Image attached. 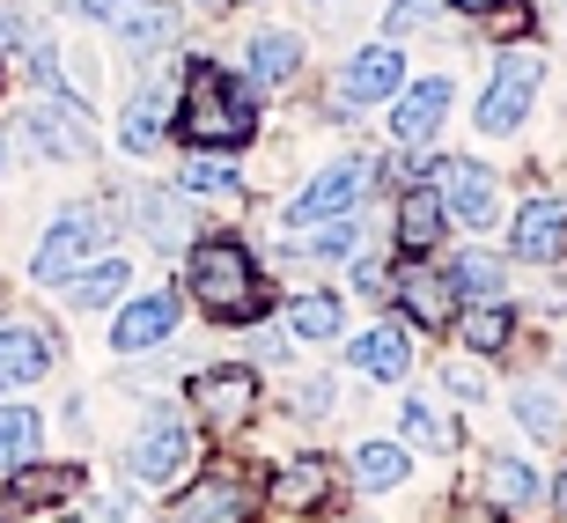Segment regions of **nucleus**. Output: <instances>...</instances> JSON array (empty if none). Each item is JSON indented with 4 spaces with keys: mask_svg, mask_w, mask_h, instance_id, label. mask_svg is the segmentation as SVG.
<instances>
[{
    "mask_svg": "<svg viewBox=\"0 0 567 523\" xmlns=\"http://www.w3.org/2000/svg\"><path fill=\"white\" fill-rule=\"evenodd\" d=\"M258 96L236 66L221 60H185V74H177V104H169V133L185 147H207V155H236V147L258 141Z\"/></svg>",
    "mask_w": 567,
    "mask_h": 523,
    "instance_id": "nucleus-1",
    "label": "nucleus"
},
{
    "mask_svg": "<svg viewBox=\"0 0 567 523\" xmlns=\"http://www.w3.org/2000/svg\"><path fill=\"white\" fill-rule=\"evenodd\" d=\"M185 295L214 325H266L274 310V280L236 229H199L185 244Z\"/></svg>",
    "mask_w": 567,
    "mask_h": 523,
    "instance_id": "nucleus-2",
    "label": "nucleus"
},
{
    "mask_svg": "<svg viewBox=\"0 0 567 523\" xmlns=\"http://www.w3.org/2000/svg\"><path fill=\"white\" fill-rule=\"evenodd\" d=\"M538 89H546V52H538V44H502V52H494V82H486L480 104H472V126H480L486 141L524 133Z\"/></svg>",
    "mask_w": 567,
    "mask_h": 523,
    "instance_id": "nucleus-3",
    "label": "nucleus"
},
{
    "mask_svg": "<svg viewBox=\"0 0 567 523\" xmlns=\"http://www.w3.org/2000/svg\"><path fill=\"white\" fill-rule=\"evenodd\" d=\"M104 236H118L104 207H89V199L82 207H60L52 229L38 236V252H30V280H38V288H66L89 258H104Z\"/></svg>",
    "mask_w": 567,
    "mask_h": 523,
    "instance_id": "nucleus-4",
    "label": "nucleus"
},
{
    "mask_svg": "<svg viewBox=\"0 0 567 523\" xmlns=\"http://www.w3.org/2000/svg\"><path fill=\"white\" fill-rule=\"evenodd\" d=\"M192 458H199V435H192V413H177V406H147V420H141V435H133V450H126V472H133V486H177L192 472Z\"/></svg>",
    "mask_w": 567,
    "mask_h": 523,
    "instance_id": "nucleus-5",
    "label": "nucleus"
},
{
    "mask_svg": "<svg viewBox=\"0 0 567 523\" xmlns=\"http://www.w3.org/2000/svg\"><path fill=\"white\" fill-rule=\"evenodd\" d=\"M185 398H192V413H199L207 435H236V428L258 420V369L251 361H214V369H199L185 383Z\"/></svg>",
    "mask_w": 567,
    "mask_h": 523,
    "instance_id": "nucleus-6",
    "label": "nucleus"
},
{
    "mask_svg": "<svg viewBox=\"0 0 567 523\" xmlns=\"http://www.w3.org/2000/svg\"><path fill=\"white\" fill-rule=\"evenodd\" d=\"M369 185H377V163H369V155L324 163V170H310V185H302L288 207H280V222H288V229H310V222H339V214H354V207H361V192H369Z\"/></svg>",
    "mask_w": 567,
    "mask_h": 523,
    "instance_id": "nucleus-7",
    "label": "nucleus"
},
{
    "mask_svg": "<svg viewBox=\"0 0 567 523\" xmlns=\"http://www.w3.org/2000/svg\"><path fill=\"white\" fill-rule=\"evenodd\" d=\"M413 82L405 74V52L391 38H377V44H361L354 60L339 66V82H332V111L339 119H361V111H377V104H391L399 89Z\"/></svg>",
    "mask_w": 567,
    "mask_h": 523,
    "instance_id": "nucleus-8",
    "label": "nucleus"
},
{
    "mask_svg": "<svg viewBox=\"0 0 567 523\" xmlns=\"http://www.w3.org/2000/svg\"><path fill=\"white\" fill-rule=\"evenodd\" d=\"M22 141L52 155V163H89L96 141H89V104L82 96H60V89H38L30 104H22Z\"/></svg>",
    "mask_w": 567,
    "mask_h": 523,
    "instance_id": "nucleus-9",
    "label": "nucleus"
},
{
    "mask_svg": "<svg viewBox=\"0 0 567 523\" xmlns=\"http://www.w3.org/2000/svg\"><path fill=\"white\" fill-rule=\"evenodd\" d=\"M435 199H442V214L472 236H486L502 222V185H494V170L472 163V155H435Z\"/></svg>",
    "mask_w": 567,
    "mask_h": 523,
    "instance_id": "nucleus-10",
    "label": "nucleus"
},
{
    "mask_svg": "<svg viewBox=\"0 0 567 523\" xmlns=\"http://www.w3.org/2000/svg\"><path fill=\"white\" fill-rule=\"evenodd\" d=\"M258 509V480L244 464H207L199 480L169 502V523H251Z\"/></svg>",
    "mask_w": 567,
    "mask_h": 523,
    "instance_id": "nucleus-11",
    "label": "nucleus"
},
{
    "mask_svg": "<svg viewBox=\"0 0 567 523\" xmlns=\"http://www.w3.org/2000/svg\"><path fill=\"white\" fill-rule=\"evenodd\" d=\"M177 317H185V288H147V295H126L118 310H111V355H155L169 332H177Z\"/></svg>",
    "mask_w": 567,
    "mask_h": 523,
    "instance_id": "nucleus-12",
    "label": "nucleus"
},
{
    "mask_svg": "<svg viewBox=\"0 0 567 523\" xmlns=\"http://www.w3.org/2000/svg\"><path fill=\"white\" fill-rule=\"evenodd\" d=\"M450 104H457V74H421V82H405L399 96L383 104L391 111V141L399 147H435Z\"/></svg>",
    "mask_w": 567,
    "mask_h": 523,
    "instance_id": "nucleus-13",
    "label": "nucleus"
},
{
    "mask_svg": "<svg viewBox=\"0 0 567 523\" xmlns=\"http://www.w3.org/2000/svg\"><path fill=\"white\" fill-rule=\"evenodd\" d=\"M133 229H141L155 252L185 258V244L199 236V199H185V192L163 185V177H147V185L133 192Z\"/></svg>",
    "mask_w": 567,
    "mask_h": 523,
    "instance_id": "nucleus-14",
    "label": "nucleus"
},
{
    "mask_svg": "<svg viewBox=\"0 0 567 523\" xmlns=\"http://www.w3.org/2000/svg\"><path fill=\"white\" fill-rule=\"evenodd\" d=\"M52 369H60V339H52V325H38V317L0 325V391H30V383H44Z\"/></svg>",
    "mask_w": 567,
    "mask_h": 523,
    "instance_id": "nucleus-15",
    "label": "nucleus"
},
{
    "mask_svg": "<svg viewBox=\"0 0 567 523\" xmlns=\"http://www.w3.org/2000/svg\"><path fill=\"white\" fill-rule=\"evenodd\" d=\"M302 60H310L302 30H280V22H266V30H251V38H244V82H251L258 96L295 89V82H302Z\"/></svg>",
    "mask_w": 567,
    "mask_h": 523,
    "instance_id": "nucleus-16",
    "label": "nucleus"
},
{
    "mask_svg": "<svg viewBox=\"0 0 567 523\" xmlns=\"http://www.w3.org/2000/svg\"><path fill=\"white\" fill-rule=\"evenodd\" d=\"M508 252L524 258V266H553L567 258V199L560 192H530L516 222H508Z\"/></svg>",
    "mask_w": 567,
    "mask_h": 523,
    "instance_id": "nucleus-17",
    "label": "nucleus"
},
{
    "mask_svg": "<svg viewBox=\"0 0 567 523\" xmlns=\"http://www.w3.org/2000/svg\"><path fill=\"white\" fill-rule=\"evenodd\" d=\"M111 30H118V44L133 60H163L169 44L185 38V0H118Z\"/></svg>",
    "mask_w": 567,
    "mask_h": 523,
    "instance_id": "nucleus-18",
    "label": "nucleus"
},
{
    "mask_svg": "<svg viewBox=\"0 0 567 523\" xmlns=\"http://www.w3.org/2000/svg\"><path fill=\"white\" fill-rule=\"evenodd\" d=\"M391 295H399L405 325H421V332H442V325L457 317V288H450V273L427 266V258H405V273H391Z\"/></svg>",
    "mask_w": 567,
    "mask_h": 523,
    "instance_id": "nucleus-19",
    "label": "nucleus"
},
{
    "mask_svg": "<svg viewBox=\"0 0 567 523\" xmlns=\"http://www.w3.org/2000/svg\"><path fill=\"white\" fill-rule=\"evenodd\" d=\"M347 361H354V377H369V383H405L413 377V332H405L399 317H377L369 332L347 339Z\"/></svg>",
    "mask_w": 567,
    "mask_h": 523,
    "instance_id": "nucleus-20",
    "label": "nucleus"
},
{
    "mask_svg": "<svg viewBox=\"0 0 567 523\" xmlns=\"http://www.w3.org/2000/svg\"><path fill=\"white\" fill-rule=\"evenodd\" d=\"M391 236H399V252L405 258H427L450 236V214H442L435 185H405L399 192V214H391Z\"/></svg>",
    "mask_w": 567,
    "mask_h": 523,
    "instance_id": "nucleus-21",
    "label": "nucleus"
},
{
    "mask_svg": "<svg viewBox=\"0 0 567 523\" xmlns=\"http://www.w3.org/2000/svg\"><path fill=\"white\" fill-rule=\"evenodd\" d=\"M177 192H185V199H221V207H244V199H251L244 170H236L229 155H207V147H192V155H185V170H177Z\"/></svg>",
    "mask_w": 567,
    "mask_h": 523,
    "instance_id": "nucleus-22",
    "label": "nucleus"
},
{
    "mask_svg": "<svg viewBox=\"0 0 567 523\" xmlns=\"http://www.w3.org/2000/svg\"><path fill=\"white\" fill-rule=\"evenodd\" d=\"M133 295V258H89L74 280H66V310H118Z\"/></svg>",
    "mask_w": 567,
    "mask_h": 523,
    "instance_id": "nucleus-23",
    "label": "nucleus"
},
{
    "mask_svg": "<svg viewBox=\"0 0 567 523\" xmlns=\"http://www.w3.org/2000/svg\"><path fill=\"white\" fill-rule=\"evenodd\" d=\"M450 332H457V347L472 361H494L508 339H516V310H508V302H464V310L450 317Z\"/></svg>",
    "mask_w": 567,
    "mask_h": 523,
    "instance_id": "nucleus-24",
    "label": "nucleus"
},
{
    "mask_svg": "<svg viewBox=\"0 0 567 523\" xmlns=\"http://www.w3.org/2000/svg\"><path fill=\"white\" fill-rule=\"evenodd\" d=\"M169 104H177V89H169V82H147L141 96L118 111V147H126V155H147V147L169 133Z\"/></svg>",
    "mask_w": 567,
    "mask_h": 523,
    "instance_id": "nucleus-25",
    "label": "nucleus"
},
{
    "mask_svg": "<svg viewBox=\"0 0 567 523\" xmlns=\"http://www.w3.org/2000/svg\"><path fill=\"white\" fill-rule=\"evenodd\" d=\"M288 332L302 339V347H324V339H339V332H347V295H332V288L288 295Z\"/></svg>",
    "mask_w": 567,
    "mask_h": 523,
    "instance_id": "nucleus-26",
    "label": "nucleus"
},
{
    "mask_svg": "<svg viewBox=\"0 0 567 523\" xmlns=\"http://www.w3.org/2000/svg\"><path fill=\"white\" fill-rule=\"evenodd\" d=\"M82 464H22V472H8V502L16 509H44V502H66V494H82Z\"/></svg>",
    "mask_w": 567,
    "mask_h": 523,
    "instance_id": "nucleus-27",
    "label": "nucleus"
},
{
    "mask_svg": "<svg viewBox=\"0 0 567 523\" xmlns=\"http://www.w3.org/2000/svg\"><path fill=\"white\" fill-rule=\"evenodd\" d=\"M442 273H450V288H457V310L464 302H508V266L494 252H457Z\"/></svg>",
    "mask_w": 567,
    "mask_h": 523,
    "instance_id": "nucleus-28",
    "label": "nucleus"
},
{
    "mask_svg": "<svg viewBox=\"0 0 567 523\" xmlns=\"http://www.w3.org/2000/svg\"><path fill=\"white\" fill-rule=\"evenodd\" d=\"M361 222L354 214H339V222H310V229H295V252L310 258V266H347V258H361Z\"/></svg>",
    "mask_w": 567,
    "mask_h": 523,
    "instance_id": "nucleus-29",
    "label": "nucleus"
},
{
    "mask_svg": "<svg viewBox=\"0 0 567 523\" xmlns=\"http://www.w3.org/2000/svg\"><path fill=\"white\" fill-rule=\"evenodd\" d=\"M324 494H332V464H324V458H295V464H280L274 486H266V502H274V509H317Z\"/></svg>",
    "mask_w": 567,
    "mask_h": 523,
    "instance_id": "nucleus-30",
    "label": "nucleus"
},
{
    "mask_svg": "<svg viewBox=\"0 0 567 523\" xmlns=\"http://www.w3.org/2000/svg\"><path fill=\"white\" fill-rule=\"evenodd\" d=\"M44 450V413L38 406H0V480H8V472H22V464L38 458Z\"/></svg>",
    "mask_w": 567,
    "mask_h": 523,
    "instance_id": "nucleus-31",
    "label": "nucleus"
},
{
    "mask_svg": "<svg viewBox=\"0 0 567 523\" xmlns=\"http://www.w3.org/2000/svg\"><path fill=\"white\" fill-rule=\"evenodd\" d=\"M399 442L405 450H457V413H442V406H427V398H405L399 406Z\"/></svg>",
    "mask_w": 567,
    "mask_h": 523,
    "instance_id": "nucleus-32",
    "label": "nucleus"
},
{
    "mask_svg": "<svg viewBox=\"0 0 567 523\" xmlns=\"http://www.w3.org/2000/svg\"><path fill=\"white\" fill-rule=\"evenodd\" d=\"M480 486H486V502L494 509H530L546 486H538V472H530L524 458H486L480 464Z\"/></svg>",
    "mask_w": 567,
    "mask_h": 523,
    "instance_id": "nucleus-33",
    "label": "nucleus"
},
{
    "mask_svg": "<svg viewBox=\"0 0 567 523\" xmlns=\"http://www.w3.org/2000/svg\"><path fill=\"white\" fill-rule=\"evenodd\" d=\"M354 480L369 486V494H399V486L413 480L405 442H361V450H354Z\"/></svg>",
    "mask_w": 567,
    "mask_h": 523,
    "instance_id": "nucleus-34",
    "label": "nucleus"
},
{
    "mask_svg": "<svg viewBox=\"0 0 567 523\" xmlns=\"http://www.w3.org/2000/svg\"><path fill=\"white\" fill-rule=\"evenodd\" d=\"M508 406H516V420H524V435H538V442H553V435L567 428V413H560V391H553L546 377H524Z\"/></svg>",
    "mask_w": 567,
    "mask_h": 523,
    "instance_id": "nucleus-35",
    "label": "nucleus"
},
{
    "mask_svg": "<svg viewBox=\"0 0 567 523\" xmlns=\"http://www.w3.org/2000/svg\"><path fill=\"white\" fill-rule=\"evenodd\" d=\"M288 406H295V420H332V406H339V383L324 377V369H302V377H295V391H288Z\"/></svg>",
    "mask_w": 567,
    "mask_h": 523,
    "instance_id": "nucleus-36",
    "label": "nucleus"
},
{
    "mask_svg": "<svg viewBox=\"0 0 567 523\" xmlns=\"http://www.w3.org/2000/svg\"><path fill=\"white\" fill-rule=\"evenodd\" d=\"M435 16H442V0H391V8H383V38L399 44V38H413V30H435Z\"/></svg>",
    "mask_w": 567,
    "mask_h": 523,
    "instance_id": "nucleus-37",
    "label": "nucleus"
},
{
    "mask_svg": "<svg viewBox=\"0 0 567 523\" xmlns=\"http://www.w3.org/2000/svg\"><path fill=\"white\" fill-rule=\"evenodd\" d=\"M347 266H354V288L361 295H391V266H383V258L361 252V258H347Z\"/></svg>",
    "mask_w": 567,
    "mask_h": 523,
    "instance_id": "nucleus-38",
    "label": "nucleus"
},
{
    "mask_svg": "<svg viewBox=\"0 0 567 523\" xmlns=\"http://www.w3.org/2000/svg\"><path fill=\"white\" fill-rule=\"evenodd\" d=\"M52 8H60L66 22H111L118 16V0H52Z\"/></svg>",
    "mask_w": 567,
    "mask_h": 523,
    "instance_id": "nucleus-39",
    "label": "nucleus"
},
{
    "mask_svg": "<svg viewBox=\"0 0 567 523\" xmlns=\"http://www.w3.org/2000/svg\"><path fill=\"white\" fill-rule=\"evenodd\" d=\"M30 44V22H22V8H0V60L8 52H22Z\"/></svg>",
    "mask_w": 567,
    "mask_h": 523,
    "instance_id": "nucleus-40",
    "label": "nucleus"
},
{
    "mask_svg": "<svg viewBox=\"0 0 567 523\" xmlns=\"http://www.w3.org/2000/svg\"><path fill=\"white\" fill-rule=\"evenodd\" d=\"M442 383H450L457 398H480V391H486V377L472 369V361H450V369H442Z\"/></svg>",
    "mask_w": 567,
    "mask_h": 523,
    "instance_id": "nucleus-41",
    "label": "nucleus"
},
{
    "mask_svg": "<svg viewBox=\"0 0 567 523\" xmlns=\"http://www.w3.org/2000/svg\"><path fill=\"white\" fill-rule=\"evenodd\" d=\"M450 523H508V516L494 502H457V509H450Z\"/></svg>",
    "mask_w": 567,
    "mask_h": 523,
    "instance_id": "nucleus-42",
    "label": "nucleus"
},
{
    "mask_svg": "<svg viewBox=\"0 0 567 523\" xmlns=\"http://www.w3.org/2000/svg\"><path fill=\"white\" fill-rule=\"evenodd\" d=\"M442 8H457V16H480V22H486L494 8H502V0H442Z\"/></svg>",
    "mask_w": 567,
    "mask_h": 523,
    "instance_id": "nucleus-43",
    "label": "nucleus"
},
{
    "mask_svg": "<svg viewBox=\"0 0 567 523\" xmlns=\"http://www.w3.org/2000/svg\"><path fill=\"white\" fill-rule=\"evenodd\" d=\"M553 509L567 516V464H560V480H553Z\"/></svg>",
    "mask_w": 567,
    "mask_h": 523,
    "instance_id": "nucleus-44",
    "label": "nucleus"
},
{
    "mask_svg": "<svg viewBox=\"0 0 567 523\" xmlns=\"http://www.w3.org/2000/svg\"><path fill=\"white\" fill-rule=\"evenodd\" d=\"M192 8H229V0H192Z\"/></svg>",
    "mask_w": 567,
    "mask_h": 523,
    "instance_id": "nucleus-45",
    "label": "nucleus"
},
{
    "mask_svg": "<svg viewBox=\"0 0 567 523\" xmlns=\"http://www.w3.org/2000/svg\"><path fill=\"white\" fill-rule=\"evenodd\" d=\"M0 177H8V141H0Z\"/></svg>",
    "mask_w": 567,
    "mask_h": 523,
    "instance_id": "nucleus-46",
    "label": "nucleus"
},
{
    "mask_svg": "<svg viewBox=\"0 0 567 523\" xmlns=\"http://www.w3.org/2000/svg\"><path fill=\"white\" fill-rule=\"evenodd\" d=\"M229 8H236V0H229Z\"/></svg>",
    "mask_w": 567,
    "mask_h": 523,
    "instance_id": "nucleus-47",
    "label": "nucleus"
}]
</instances>
